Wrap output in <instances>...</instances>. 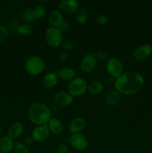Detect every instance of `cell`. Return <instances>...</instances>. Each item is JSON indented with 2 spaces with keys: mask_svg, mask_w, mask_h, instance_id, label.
Wrapping results in <instances>:
<instances>
[{
  "mask_svg": "<svg viewBox=\"0 0 152 153\" xmlns=\"http://www.w3.org/2000/svg\"><path fill=\"white\" fill-rule=\"evenodd\" d=\"M29 120L36 126L47 124L52 118L50 108L43 102L33 103L28 111Z\"/></svg>",
  "mask_w": 152,
  "mask_h": 153,
  "instance_id": "2",
  "label": "cell"
},
{
  "mask_svg": "<svg viewBox=\"0 0 152 153\" xmlns=\"http://www.w3.org/2000/svg\"><path fill=\"white\" fill-rule=\"evenodd\" d=\"M88 84L85 79L76 77L69 82L68 85L69 93L74 97H80L87 91Z\"/></svg>",
  "mask_w": 152,
  "mask_h": 153,
  "instance_id": "5",
  "label": "cell"
},
{
  "mask_svg": "<svg viewBox=\"0 0 152 153\" xmlns=\"http://www.w3.org/2000/svg\"><path fill=\"white\" fill-rule=\"evenodd\" d=\"M16 31H17V32L19 33V34H21V35L28 36L32 33L33 28L31 25L25 23L18 26Z\"/></svg>",
  "mask_w": 152,
  "mask_h": 153,
  "instance_id": "23",
  "label": "cell"
},
{
  "mask_svg": "<svg viewBox=\"0 0 152 153\" xmlns=\"http://www.w3.org/2000/svg\"><path fill=\"white\" fill-rule=\"evenodd\" d=\"M58 77L63 81H70L71 82L72 79L75 78L76 72L74 69L69 67H64L58 70L57 73Z\"/></svg>",
  "mask_w": 152,
  "mask_h": 153,
  "instance_id": "16",
  "label": "cell"
},
{
  "mask_svg": "<svg viewBox=\"0 0 152 153\" xmlns=\"http://www.w3.org/2000/svg\"><path fill=\"white\" fill-rule=\"evenodd\" d=\"M48 127L49 128L50 132L53 133L55 134H60L62 133L63 130V126L61 121L58 120V118L52 117L48 123Z\"/></svg>",
  "mask_w": 152,
  "mask_h": 153,
  "instance_id": "18",
  "label": "cell"
},
{
  "mask_svg": "<svg viewBox=\"0 0 152 153\" xmlns=\"http://www.w3.org/2000/svg\"><path fill=\"white\" fill-rule=\"evenodd\" d=\"M97 59L93 54H86L80 61V69L85 73H90L96 66Z\"/></svg>",
  "mask_w": 152,
  "mask_h": 153,
  "instance_id": "9",
  "label": "cell"
},
{
  "mask_svg": "<svg viewBox=\"0 0 152 153\" xmlns=\"http://www.w3.org/2000/svg\"><path fill=\"white\" fill-rule=\"evenodd\" d=\"M88 19L87 10L84 7H79L75 13V20L79 24H84Z\"/></svg>",
  "mask_w": 152,
  "mask_h": 153,
  "instance_id": "22",
  "label": "cell"
},
{
  "mask_svg": "<svg viewBox=\"0 0 152 153\" xmlns=\"http://www.w3.org/2000/svg\"><path fill=\"white\" fill-rule=\"evenodd\" d=\"M86 126V122L83 118L77 117L72 120L69 124V132L72 134H77L83 131Z\"/></svg>",
  "mask_w": 152,
  "mask_h": 153,
  "instance_id": "14",
  "label": "cell"
},
{
  "mask_svg": "<svg viewBox=\"0 0 152 153\" xmlns=\"http://www.w3.org/2000/svg\"><path fill=\"white\" fill-rule=\"evenodd\" d=\"M14 147L13 140L8 135L0 137V152L10 153Z\"/></svg>",
  "mask_w": 152,
  "mask_h": 153,
  "instance_id": "15",
  "label": "cell"
},
{
  "mask_svg": "<svg viewBox=\"0 0 152 153\" xmlns=\"http://www.w3.org/2000/svg\"><path fill=\"white\" fill-rule=\"evenodd\" d=\"M34 13L36 19H40V18H42L45 14H46V7H45L44 4H41V3L37 4V5L34 7Z\"/></svg>",
  "mask_w": 152,
  "mask_h": 153,
  "instance_id": "24",
  "label": "cell"
},
{
  "mask_svg": "<svg viewBox=\"0 0 152 153\" xmlns=\"http://www.w3.org/2000/svg\"><path fill=\"white\" fill-rule=\"evenodd\" d=\"M104 90V85L99 81H94L88 85L87 91L91 94H98Z\"/></svg>",
  "mask_w": 152,
  "mask_h": 153,
  "instance_id": "21",
  "label": "cell"
},
{
  "mask_svg": "<svg viewBox=\"0 0 152 153\" xmlns=\"http://www.w3.org/2000/svg\"><path fill=\"white\" fill-rule=\"evenodd\" d=\"M58 76L55 72H50L47 73L44 76L43 79V85L45 88L50 89V88H54L55 85L58 84Z\"/></svg>",
  "mask_w": 152,
  "mask_h": 153,
  "instance_id": "19",
  "label": "cell"
},
{
  "mask_svg": "<svg viewBox=\"0 0 152 153\" xmlns=\"http://www.w3.org/2000/svg\"><path fill=\"white\" fill-rule=\"evenodd\" d=\"M152 54V46L149 44L139 46L134 52V57L137 61H143Z\"/></svg>",
  "mask_w": 152,
  "mask_h": 153,
  "instance_id": "10",
  "label": "cell"
},
{
  "mask_svg": "<svg viewBox=\"0 0 152 153\" xmlns=\"http://www.w3.org/2000/svg\"><path fill=\"white\" fill-rule=\"evenodd\" d=\"M71 28V25H70V22H69L66 19H63V22L61 23V25L59 26V29L61 30V31H67L70 29Z\"/></svg>",
  "mask_w": 152,
  "mask_h": 153,
  "instance_id": "29",
  "label": "cell"
},
{
  "mask_svg": "<svg viewBox=\"0 0 152 153\" xmlns=\"http://www.w3.org/2000/svg\"><path fill=\"white\" fill-rule=\"evenodd\" d=\"M62 47L64 50H72L73 44L69 40H65L63 41Z\"/></svg>",
  "mask_w": 152,
  "mask_h": 153,
  "instance_id": "30",
  "label": "cell"
},
{
  "mask_svg": "<svg viewBox=\"0 0 152 153\" xmlns=\"http://www.w3.org/2000/svg\"><path fill=\"white\" fill-rule=\"evenodd\" d=\"M34 140H33V138L31 137H25V140H24V143H25L26 146H30V145H31L33 143V142H34Z\"/></svg>",
  "mask_w": 152,
  "mask_h": 153,
  "instance_id": "34",
  "label": "cell"
},
{
  "mask_svg": "<svg viewBox=\"0 0 152 153\" xmlns=\"http://www.w3.org/2000/svg\"><path fill=\"white\" fill-rule=\"evenodd\" d=\"M63 21V14L58 10H53L49 14V22L52 27L59 28Z\"/></svg>",
  "mask_w": 152,
  "mask_h": 153,
  "instance_id": "17",
  "label": "cell"
},
{
  "mask_svg": "<svg viewBox=\"0 0 152 153\" xmlns=\"http://www.w3.org/2000/svg\"><path fill=\"white\" fill-rule=\"evenodd\" d=\"M14 149L17 153H28L29 149L28 146H26L24 143L17 142L14 144Z\"/></svg>",
  "mask_w": 152,
  "mask_h": 153,
  "instance_id": "26",
  "label": "cell"
},
{
  "mask_svg": "<svg viewBox=\"0 0 152 153\" xmlns=\"http://www.w3.org/2000/svg\"><path fill=\"white\" fill-rule=\"evenodd\" d=\"M69 58V54L66 52H63V53L60 54V55L58 56V60L61 62H65L67 61V59Z\"/></svg>",
  "mask_w": 152,
  "mask_h": 153,
  "instance_id": "33",
  "label": "cell"
},
{
  "mask_svg": "<svg viewBox=\"0 0 152 153\" xmlns=\"http://www.w3.org/2000/svg\"><path fill=\"white\" fill-rule=\"evenodd\" d=\"M49 134H50V131H49L48 125L44 124V125L37 126L33 129L32 132H31V137L34 141L43 142L47 140Z\"/></svg>",
  "mask_w": 152,
  "mask_h": 153,
  "instance_id": "8",
  "label": "cell"
},
{
  "mask_svg": "<svg viewBox=\"0 0 152 153\" xmlns=\"http://www.w3.org/2000/svg\"><path fill=\"white\" fill-rule=\"evenodd\" d=\"M46 43L52 48H58L63 43V33L61 30L56 27L48 28L45 34Z\"/></svg>",
  "mask_w": 152,
  "mask_h": 153,
  "instance_id": "4",
  "label": "cell"
},
{
  "mask_svg": "<svg viewBox=\"0 0 152 153\" xmlns=\"http://www.w3.org/2000/svg\"><path fill=\"white\" fill-rule=\"evenodd\" d=\"M24 131L23 124L21 122L16 121L10 125L7 129V135L12 139H16L20 137Z\"/></svg>",
  "mask_w": 152,
  "mask_h": 153,
  "instance_id": "13",
  "label": "cell"
},
{
  "mask_svg": "<svg viewBox=\"0 0 152 153\" xmlns=\"http://www.w3.org/2000/svg\"><path fill=\"white\" fill-rule=\"evenodd\" d=\"M120 94L116 90H110L105 96V102L110 105H115L120 101Z\"/></svg>",
  "mask_w": 152,
  "mask_h": 153,
  "instance_id": "20",
  "label": "cell"
},
{
  "mask_svg": "<svg viewBox=\"0 0 152 153\" xmlns=\"http://www.w3.org/2000/svg\"><path fill=\"white\" fill-rule=\"evenodd\" d=\"M1 128L0 127V134H1Z\"/></svg>",
  "mask_w": 152,
  "mask_h": 153,
  "instance_id": "35",
  "label": "cell"
},
{
  "mask_svg": "<svg viewBox=\"0 0 152 153\" xmlns=\"http://www.w3.org/2000/svg\"><path fill=\"white\" fill-rule=\"evenodd\" d=\"M22 18L24 19V20H25L26 22H33V21H34V19H36L35 16H34V9H25V10H24L23 12H22Z\"/></svg>",
  "mask_w": 152,
  "mask_h": 153,
  "instance_id": "25",
  "label": "cell"
},
{
  "mask_svg": "<svg viewBox=\"0 0 152 153\" xmlns=\"http://www.w3.org/2000/svg\"><path fill=\"white\" fill-rule=\"evenodd\" d=\"M106 70L112 77L117 79L124 73V65L119 58L113 57L107 59Z\"/></svg>",
  "mask_w": 152,
  "mask_h": 153,
  "instance_id": "6",
  "label": "cell"
},
{
  "mask_svg": "<svg viewBox=\"0 0 152 153\" xmlns=\"http://www.w3.org/2000/svg\"><path fill=\"white\" fill-rule=\"evenodd\" d=\"M8 35V31L5 26L0 25V42L4 41Z\"/></svg>",
  "mask_w": 152,
  "mask_h": 153,
  "instance_id": "27",
  "label": "cell"
},
{
  "mask_svg": "<svg viewBox=\"0 0 152 153\" xmlns=\"http://www.w3.org/2000/svg\"><path fill=\"white\" fill-rule=\"evenodd\" d=\"M144 85L142 76L136 72H126L116 79L115 88L120 94L133 95L138 93Z\"/></svg>",
  "mask_w": 152,
  "mask_h": 153,
  "instance_id": "1",
  "label": "cell"
},
{
  "mask_svg": "<svg viewBox=\"0 0 152 153\" xmlns=\"http://www.w3.org/2000/svg\"><path fill=\"white\" fill-rule=\"evenodd\" d=\"M96 59L100 60V61H105L107 58V55L104 51H98L95 55Z\"/></svg>",
  "mask_w": 152,
  "mask_h": 153,
  "instance_id": "31",
  "label": "cell"
},
{
  "mask_svg": "<svg viewBox=\"0 0 152 153\" xmlns=\"http://www.w3.org/2000/svg\"><path fill=\"white\" fill-rule=\"evenodd\" d=\"M109 20H110V19H109L108 16L104 14L99 15L96 17V22L99 25H105L109 22Z\"/></svg>",
  "mask_w": 152,
  "mask_h": 153,
  "instance_id": "28",
  "label": "cell"
},
{
  "mask_svg": "<svg viewBox=\"0 0 152 153\" xmlns=\"http://www.w3.org/2000/svg\"><path fill=\"white\" fill-rule=\"evenodd\" d=\"M69 141L72 147L77 151L85 150L88 146L87 140L85 137V136L80 133L72 134Z\"/></svg>",
  "mask_w": 152,
  "mask_h": 153,
  "instance_id": "7",
  "label": "cell"
},
{
  "mask_svg": "<svg viewBox=\"0 0 152 153\" xmlns=\"http://www.w3.org/2000/svg\"><path fill=\"white\" fill-rule=\"evenodd\" d=\"M44 61L39 56H31L27 59L25 64V69L31 76H38L43 73L45 69Z\"/></svg>",
  "mask_w": 152,
  "mask_h": 153,
  "instance_id": "3",
  "label": "cell"
},
{
  "mask_svg": "<svg viewBox=\"0 0 152 153\" xmlns=\"http://www.w3.org/2000/svg\"><path fill=\"white\" fill-rule=\"evenodd\" d=\"M54 101L56 104L61 106L70 105L73 102V97L69 92H64V91H60L57 93L54 96Z\"/></svg>",
  "mask_w": 152,
  "mask_h": 153,
  "instance_id": "11",
  "label": "cell"
},
{
  "mask_svg": "<svg viewBox=\"0 0 152 153\" xmlns=\"http://www.w3.org/2000/svg\"><path fill=\"white\" fill-rule=\"evenodd\" d=\"M59 7L61 10L66 13H76L79 8V2L76 0H61Z\"/></svg>",
  "mask_w": 152,
  "mask_h": 153,
  "instance_id": "12",
  "label": "cell"
},
{
  "mask_svg": "<svg viewBox=\"0 0 152 153\" xmlns=\"http://www.w3.org/2000/svg\"><path fill=\"white\" fill-rule=\"evenodd\" d=\"M57 152H58V153H68L69 148L65 143H61V144L58 146Z\"/></svg>",
  "mask_w": 152,
  "mask_h": 153,
  "instance_id": "32",
  "label": "cell"
}]
</instances>
